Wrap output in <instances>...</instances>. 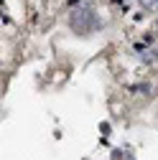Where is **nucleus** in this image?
Returning a JSON list of instances; mask_svg holds the SVG:
<instances>
[{
    "instance_id": "1",
    "label": "nucleus",
    "mask_w": 158,
    "mask_h": 160,
    "mask_svg": "<svg viewBox=\"0 0 158 160\" xmlns=\"http://www.w3.org/2000/svg\"><path fill=\"white\" fill-rule=\"evenodd\" d=\"M69 26H71V31H74V33L87 36V33H92V31L100 28V18H97V13H94V8H92V5H82V8H76V10L71 13Z\"/></svg>"
},
{
    "instance_id": "2",
    "label": "nucleus",
    "mask_w": 158,
    "mask_h": 160,
    "mask_svg": "<svg viewBox=\"0 0 158 160\" xmlns=\"http://www.w3.org/2000/svg\"><path fill=\"white\" fill-rule=\"evenodd\" d=\"M140 3H143L148 10H158V0H140Z\"/></svg>"
}]
</instances>
